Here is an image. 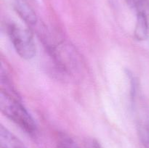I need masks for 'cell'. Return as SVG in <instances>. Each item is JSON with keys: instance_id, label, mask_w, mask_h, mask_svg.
<instances>
[{"instance_id": "5b68a950", "label": "cell", "mask_w": 149, "mask_h": 148, "mask_svg": "<svg viewBox=\"0 0 149 148\" xmlns=\"http://www.w3.org/2000/svg\"><path fill=\"white\" fill-rule=\"evenodd\" d=\"M15 8L17 13L24 21L29 25H35L36 23V16L26 0H17Z\"/></svg>"}, {"instance_id": "7a4b0ae2", "label": "cell", "mask_w": 149, "mask_h": 148, "mask_svg": "<svg viewBox=\"0 0 149 148\" xmlns=\"http://www.w3.org/2000/svg\"><path fill=\"white\" fill-rule=\"evenodd\" d=\"M7 32L17 55L24 59H31L36 55V44L30 32L15 24H10Z\"/></svg>"}, {"instance_id": "52a82bcc", "label": "cell", "mask_w": 149, "mask_h": 148, "mask_svg": "<svg viewBox=\"0 0 149 148\" xmlns=\"http://www.w3.org/2000/svg\"><path fill=\"white\" fill-rule=\"evenodd\" d=\"M55 148H81L77 142L66 136H63L58 139Z\"/></svg>"}, {"instance_id": "277c9868", "label": "cell", "mask_w": 149, "mask_h": 148, "mask_svg": "<svg viewBox=\"0 0 149 148\" xmlns=\"http://www.w3.org/2000/svg\"><path fill=\"white\" fill-rule=\"evenodd\" d=\"M1 148H26L24 144L3 126H0Z\"/></svg>"}, {"instance_id": "8992f818", "label": "cell", "mask_w": 149, "mask_h": 148, "mask_svg": "<svg viewBox=\"0 0 149 148\" xmlns=\"http://www.w3.org/2000/svg\"><path fill=\"white\" fill-rule=\"evenodd\" d=\"M126 1L130 7L135 10L136 14L140 12H148V0H126Z\"/></svg>"}, {"instance_id": "3957f363", "label": "cell", "mask_w": 149, "mask_h": 148, "mask_svg": "<svg viewBox=\"0 0 149 148\" xmlns=\"http://www.w3.org/2000/svg\"><path fill=\"white\" fill-rule=\"evenodd\" d=\"M149 35V20L148 13H137L136 24L134 30V36L138 41H145Z\"/></svg>"}, {"instance_id": "9c48e42d", "label": "cell", "mask_w": 149, "mask_h": 148, "mask_svg": "<svg viewBox=\"0 0 149 148\" xmlns=\"http://www.w3.org/2000/svg\"><path fill=\"white\" fill-rule=\"evenodd\" d=\"M96 148H100V147H98V146H97V147H96Z\"/></svg>"}, {"instance_id": "6da1fadb", "label": "cell", "mask_w": 149, "mask_h": 148, "mask_svg": "<svg viewBox=\"0 0 149 148\" xmlns=\"http://www.w3.org/2000/svg\"><path fill=\"white\" fill-rule=\"evenodd\" d=\"M0 110L12 122L17 125L25 133L35 136L37 127L34 120L24 107L17 92L12 87L7 77L1 75Z\"/></svg>"}, {"instance_id": "ba28073f", "label": "cell", "mask_w": 149, "mask_h": 148, "mask_svg": "<svg viewBox=\"0 0 149 148\" xmlns=\"http://www.w3.org/2000/svg\"><path fill=\"white\" fill-rule=\"evenodd\" d=\"M140 136L145 148H149V127H143L140 130Z\"/></svg>"}]
</instances>
